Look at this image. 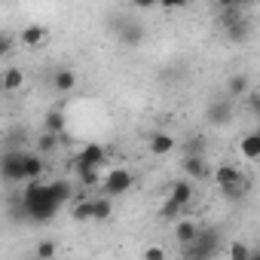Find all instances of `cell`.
<instances>
[{
  "mask_svg": "<svg viewBox=\"0 0 260 260\" xmlns=\"http://www.w3.org/2000/svg\"><path fill=\"white\" fill-rule=\"evenodd\" d=\"M169 199H172V202H178L181 208H187V205H190V199H193V184H190V181H175V184H172V190H169Z\"/></svg>",
  "mask_w": 260,
  "mask_h": 260,
  "instance_id": "5bb4252c",
  "label": "cell"
},
{
  "mask_svg": "<svg viewBox=\"0 0 260 260\" xmlns=\"http://www.w3.org/2000/svg\"><path fill=\"white\" fill-rule=\"evenodd\" d=\"M205 119L211 125H230L233 122V98H214L205 107Z\"/></svg>",
  "mask_w": 260,
  "mask_h": 260,
  "instance_id": "ba28073f",
  "label": "cell"
},
{
  "mask_svg": "<svg viewBox=\"0 0 260 260\" xmlns=\"http://www.w3.org/2000/svg\"><path fill=\"white\" fill-rule=\"evenodd\" d=\"M43 125H46V132H52V135H61V132H64V113H61L58 107H52V110L46 113Z\"/></svg>",
  "mask_w": 260,
  "mask_h": 260,
  "instance_id": "7402d4cb",
  "label": "cell"
},
{
  "mask_svg": "<svg viewBox=\"0 0 260 260\" xmlns=\"http://www.w3.org/2000/svg\"><path fill=\"white\" fill-rule=\"evenodd\" d=\"M55 251H58V248H55V242H52V239H43V242H37V251H34V254H37L40 260H52V257H55Z\"/></svg>",
  "mask_w": 260,
  "mask_h": 260,
  "instance_id": "d4e9b609",
  "label": "cell"
},
{
  "mask_svg": "<svg viewBox=\"0 0 260 260\" xmlns=\"http://www.w3.org/2000/svg\"><path fill=\"white\" fill-rule=\"evenodd\" d=\"M92 202H95V220H110V214H113L110 199H107V196H98V199H92Z\"/></svg>",
  "mask_w": 260,
  "mask_h": 260,
  "instance_id": "603a6c76",
  "label": "cell"
},
{
  "mask_svg": "<svg viewBox=\"0 0 260 260\" xmlns=\"http://www.w3.org/2000/svg\"><path fill=\"white\" fill-rule=\"evenodd\" d=\"M25 86V74L19 68H7L4 71V92H19Z\"/></svg>",
  "mask_w": 260,
  "mask_h": 260,
  "instance_id": "ffe728a7",
  "label": "cell"
},
{
  "mask_svg": "<svg viewBox=\"0 0 260 260\" xmlns=\"http://www.w3.org/2000/svg\"><path fill=\"white\" fill-rule=\"evenodd\" d=\"M251 101H254V107H257V110H260V89H257V95H254V98H251Z\"/></svg>",
  "mask_w": 260,
  "mask_h": 260,
  "instance_id": "4dcf8cb0",
  "label": "cell"
},
{
  "mask_svg": "<svg viewBox=\"0 0 260 260\" xmlns=\"http://www.w3.org/2000/svg\"><path fill=\"white\" fill-rule=\"evenodd\" d=\"M43 40H46V28H40V25H28V28L22 31V43H25L28 49L40 46Z\"/></svg>",
  "mask_w": 260,
  "mask_h": 260,
  "instance_id": "d6986e66",
  "label": "cell"
},
{
  "mask_svg": "<svg viewBox=\"0 0 260 260\" xmlns=\"http://www.w3.org/2000/svg\"><path fill=\"white\" fill-rule=\"evenodd\" d=\"M128 187H132V172H128V169H113V172H107V178L101 181V196L113 199V196L128 193Z\"/></svg>",
  "mask_w": 260,
  "mask_h": 260,
  "instance_id": "5b68a950",
  "label": "cell"
},
{
  "mask_svg": "<svg viewBox=\"0 0 260 260\" xmlns=\"http://www.w3.org/2000/svg\"><path fill=\"white\" fill-rule=\"evenodd\" d=\"M37 147H40L43 153H49V150H55V147H58V135H52V132H43V135L37 138Z\"/></svg>",
  "mask_w": 260,
  "mask_h": 260,
  "instance_id": "484cf974",
  "label": "cell"
},
{
  "mask_svg": "<svg viewBox=\"0 0 260 260\" xmlns=\"http://www.w3.org/2000/svg\"><path fill=\"white\" fill-rule=\"evenodd\" d=\"M22 205H25V217H31L34 223L52 220V217L58 214V208H61V205L49 196V187L40 184V181L25 184V190H22Z\"/></svg>",
  "mask_w": 260,
  "mask_h": 260,
  "instance_id": "6da1fadb",
  "label": "cell"
},
{
  "mask_svg": "<svg viewBox=\"0 0 260 260\" xmlns=\"http://www.w3.org/2000/svg\"><path fill=\"white\" fill-rule=\"evenodd\" d=\"M46 187H49V196H52L58 205H64L68 199H74V187H71V181H49Z\"/></svg>",
  "mask_w": 260,
  "mask_h": 260,
  "instance_id": "2e32d148",
  "label": "cell"
},
{
  "mask_svg": "<svg viewBox=\"0 0 260 260\" xmlns=\"http://www.w3.org/2000/svg\"><path fill=\"white\" fill-rule=\"evenodd\" d=\"M251 260H260V251H254V254H251Z\"/></svg>",
  "mask_w": 260,
  "mask_h": 260,
  "instance_id": "1f68e13d",
  "label": "cell"
},
{
  "mask_svg": "<svg viewBox=\"0 0 260 260\" xmlns=\"http://www.w3.org/2000/svg\"><path fill=\"white\" fill-rule=\"evenodd\" d=\"M40 175H43V159L37 156V153H28L25 156V181L31 184V181H40Z\"/></svg>",
  "mask_w": 260,
  "mask_h": 260,
  "instance_id": "44dd1931",
  "label": "cell"
},
{
  "mask_svg": "<svg viewBox=\"0 0 260 260\" xmlns=\"http://www.w3.org/2000/svg\"><path fill=\"white\" fill-rule=\"evenodd\" d=\"M25 260H40V257H37V254H31V257H25Z\"/></svg>",
  "mask_w": 260,
  "mask_h": 260,
  "instance_id": "d6a6232c",
  "label": "cell"
},
{
  "mask_svg": "<svg viewBox=\"0 0 260 260\" xmlns=\"http://www.w3.org/2000/svg\"><path fill=\"white\" fill-rule=\"evenodd\" d=\"M104 156H107V153H104V147H98V144H86V147L74 156V162H71V166H74V172H77V175H80V172H98V169H101V162H104Z\"/></svg>",
  "mask_w": 260,
  "mask_h": 260,
  "instance_id": "8992f818",
  "label": "cell"
},
{
  "mask_svg": "<svg viewBox=\"0 0 260 260\" xmlns=\"http://www.w3.org/2000/svg\"><path fill=\"white\" fill-rule=\"evenodd\" d=\"M52 86H55V92H74L77 74L71 68H58V71H52Z\"/></svg>",
  "mask_w": 260,
  "mask_h": 260,
  "instance_id": "7c38bea8",
  "label": "cell"
},
{
  "mask_svg": "<svg viewBox=\"0 0 260 260\" xmlns=\"http://www.w3.org/2000/svg\"><path fill=\"white\" fill-rule=\"evenodd\" d=\"M144 260H166V251L159 245H147L144 248Z\"/></svg>",
  "mask_w": 260,
  "mask_h": 260,
  "instance_id": "83f0119b",
  "label": "cell"
},
{
  "mask_svg": "<svg viewBox=\"0 0 260 260\" xmlns=\"http://www.w3.org/2000/svg\"><path fill=\"white\" fill-rule=\"evenodd\" d=\"M184 172H187V178H196V181H205L211 175V169L205 166L202 156H184Z\"/></svg>",
  "mask_w": 260,
  "mask_h": 260,
  "instance_id": "4fadbf2b",
  "label": "cell"
},
{
  "mask_svg": "<svg viewBox=\"0 0 260 260\" xmlns=\"http://www.w3.org/2000/svg\"><path fill=\"white\" fill-rule=\"evenodd\" d=\"M71 217L77 220V223H86V220H95V202L92 199H77L74 202V208H71Z\"/></svg>",
  "mask_w": 260,
  "mask_h": 260,
  "instance_id": "9a60e30c",
  "label": "cell"
},
{
  "mask_svg": "<svg viewBox=\"0 0 260 260\" xmlns=\"http://www.w3.org/2000/svg\"><path fill=\"white\" fill-rule=\"evenodd\" d=\"M184 150H187V156H202V138H190Z\"/></svg>",
  "mask_w": 260,
  "mask_h": 260,
  "instance_id": "f1b7e54d",
  "label": "cell"
},
{
  "mask_svg": "<svg viewBox=\"0 0 260 260\" xmlns=\"http://www.w3.org/2000/svg\"><path fill=\"white\" fill-rule=\"evenodd\" d=\"M199 230H202V226H196V220H178V223H175V242H178L181 248H190V245L199 239Z\"/></svg>",
  "mask_w": 260,
  "mask_h": 260,
  "instance_id": "9c48e42d",
  "label": "cell"
},
{
  "mask_svg": "<svg viewBox=\"0 0 260 260\" xmlns=\"http://www.w3.org/2000/svg\"><path fill=\"white\" fill-rule=\"evenodd\" d=\"M147 147H150L153 156H166V153H172V150L178 147V141H175L172 135H166V132H153L150 141H147Z\"/></svg>",
  "mask_w": 260,
  "mask_h": 260,
  "instance_id": "30bf717a",
  "label": "cell"
},
{
  "mask_svg": "<svg viewBox=\"0 0 260 260\" xmlns=\"http://www.w3.org/2000/svg\"><path fill=\"white\" fill-rule=\"evenodd\" d=\"M178 214H181V205H178V202H172V199H166V205H162V217L175 220Z\"/></svg>",
  "mask_w": 260,
  "mask_h": 260,
  "instance_id": "4316f807",
  "label": "cell"
},
{
  "mask_svg": "<svg viewBox=\"0 0 260 260\" xmlns=\"http://www.w3.org/2000/svg\"><path fill=\"white\" fill-rule=\"evenodd\" d=\"M214 181L220 184V190H226V187H239V184H245V178H242V172H239L236 166H220V169L214 172Z\"/></svg>",
  "mask_w": 260,
  "mask_h": 260,
  "instance_id": "8fae6325",
  "label": "cell"
},
{
  "mask_svg": "<svg viewBox=\"0 0 260 260\" xmlns=\"http://www.w3.org/2000/svg\"><path fill=\"white\" fill-rule=\"evenodd\" d=\"M10 46H13L10 34H0V55H7V52H10Z\"/></svg>",
  "mask_w": 260,
  "mask_h": 260,
  "instance_id": "f546056e",
  "label": "cell"
},
{
  "mask_svg": "<svg viewBox=\"0 0 260 260\" xmlns=\"http://www.w3.org/2000/svg\"><path fill=\"white\" fill-rule=\"evenodd\" d=\"M226 248H230V260H251V254H254L245 242H230Z\"/></svg>",
  "mask_w": 260,
  "mask_h": 260,
  "instance_id": "cb8c5ba5",
  "label": "cell"
},
{
  "mask_svg": "<svg viewBox=\"0 0 260 260\" xmlns=\"http://www.w3.org/2000/svg\"><path fill=\"white\" fill-rule=\"evenodd\" d=\"M239 150L245 159H260V132H251L239 141Z\"/></svg>",
  "mask_w": 260,
  "mask_h": 260,
  "instance_id": "e0dca14e",
  "label": "cell"
},
{
  "mask_svg": "<svg viewBox=\"0 0 260 260\" xmlns=\"http://www.w3.org/2000/svg\"><path fill=\"white\" fill-rule=\"evenodd\" d=\"M248 92V74H233L226 80V98H242Z\"/></svg>",
  "mask_w": 260,
  "mask_h": 260,
  "instance_id": "ac0fdd59",
  "label": "cell"
},
{
  "mask_svg": "<svg viewBox=\"0 0 260 260\" xmlns=\"http://www.w3.org/2000/svg\"><path fill=\"white\" fill-rule=\"evenodd\" d=\"M217 25L223 28L226 40H233V43H245L251 37V25H248V19H245V13H242L239 4H223Z\"/></svg>",
  "mask_w": 260,
  "mask_h": 260,
  "instance_id": "7a4b0ae2",
  "label": "cell"
},
{
  "mask_svg": "<svg viewBox=\"0 0 260 260\" xmlns=\"http://www.w3.org/2000/svg\"><path fill=\"white\" fill-rule=\"evenodd\" d=\"M113 34H116V40H119L125 49L141 46V43H144V37H147L144 25H141L138 19H122V22H116V25H113Z\"/></svg>",
  "mask_w": 260,
  "mask_h": 260,
  "instance_id": "277c9868",
  "label": "cell"
},
{
  "mask_svg": "<svg viewBox=\"0 0 260 260\" xmlns=\"http://www.w3.org/2000/svg\"><path fill=\"white\" fill-rule=\"evenodd\" d=\"M217 251H220V230L202 226L199 239L190 248H184V257L187 260H211V257H217Z\"/></svg>",
  "mask_w": 260,
  "mask_h": 260,
  "instance_id": "3957f363",
  "label": "cell"
},
{
  "mask_svg": "<svg viewBox=\"0 0 260 260\" xmlns=\"http://www.w3.org/2000/svg\"><path fill=\"white\" fill-rule=\"evenodd\" d=\"M25 156L28 153H22V150H7L4 159H0V172H4V178L10 184L25 181Z\"/></svg>",
  "mask_w": 260,
  "mask_h": 260,
  "instance_id": "52a82bcc",
  "label": "cell"
}]
</instances>
